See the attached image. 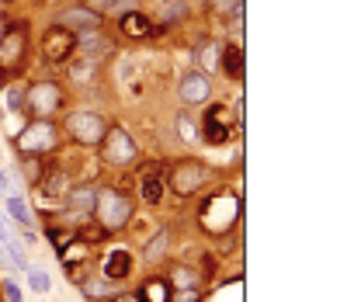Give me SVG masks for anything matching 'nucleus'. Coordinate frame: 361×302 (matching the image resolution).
Returning a JSON list of instances; mask_svg holds the SVG:
<instances>
[{"label":"nucleus","mask_w":361,"mask_h":302,"mask_svg":"<svg viewBox=\"0 0 361 302\" xmlns=\"http://www.w3.org/2000/svg\"><path fill=\"white\" fill-rule=\"evenodd\" d=\"M198 59H201V66H208V70H212V66H215V49H212V45H208V49H201V56H198Z\"/></svg>","instance_id":"7c9ffc66"},{"label":"nucleus","mask_w":361,"mask_h":302,"mask_svg":"<svg viewBox=\"0 0 361 302\" xmlns=\"http://www.w3.org/2000/svg\"><path fill=\"white\" fill-rule=\"evenodd\" d=\"M178 91H180V101L201 104V101H208V94H212V80H208V73H187V77H180Z\"/></svg>","instance_id":"9b49d317"},{"label":"nucleus","mask_w":361,"mask_h":302,"mask_svg":"<svg viewBox=\"0 0 361 302\" xmlns=\"http://www.w3.org/2000/svg\"><path fill=\"white\" fill-rule=\"evenodd\" d=\"M87 261H90V250L84 243H63V264H66L70 275H80Z\"/></svg>","instance_id":"f3484780"},{"label":"nucleus","mask_w":361,"mask_h":302,"mask_svg":"<svg viewBox=\"0 0 361 302\" xmlns=\"http://www.w3.org/2000/svg\"><path fill=\"white\" fill-rule=\"evenodd\" d=\"M215 3V10H222V14H240V0H212Z\"/></svg>","instance_id":"bb28decb"},{"label":"nucleus","mask_w":361,"mask_h":302,"mask_svg":"<svg viewBox=\"0 0 361 302\" xmlns=\"http://www.w3.org/2000/svg\"><path fill=\"white\" fill-rule=\"evenodd\" d=\"M28 160H24V178H28V185L35 188L38 181H42V174H45V167H42V157H31V153H24Z\"/></svg>","instance_id":"5701e85b"},{"label":"nucleus","mask_w":361,"mask_h":302,"mask_svg":"<svg viewBox=\"0 0 361 302\" xmlns=\"http://www.w3.org/2000/svg\"><path fill=\"white\" fill-rule=\"evenodd\" d=\"M178 132H184V139H187V143H198V132H194V125H191V118H187L184 111L178 115Z\"/></svg>","instance_id":"393cba45"},{"label":"nucleus","mask_w":361,"mask_h":302,"mask_svg":"<svg viewBox=\"0 0 361 302\" xmlns=\"http://www.w3.org/2000/svg\"><path fill=\"white\" fill-rule=\"evenodd\" d=\"M35 192H38V201L63 199V195H70V178H66L59 167H45V174H42V181L35 185Z\"/></svg>","instance_id":"f8f14e48"},{"label":"nucleus","mask_w":361,"mask_h":302,"mask_svg":"<svg viewBox=\"0 0 361 302\" xmlns=\"http://www.w3.org/2000/svg\"><path fill=\"white\" fill-rule=\"evenodd\" d=\"M24 49H28V31L24 24H7V31L0 35V73H10L21 66L24 59Z\"/></svg>","instance_id":"f03ea898"},{"label":"nucleus","mask_w":361,"mask_h":302,"mask_svg":"<svg viewBox=\"0 0 361 302\" xmlns=\"http://www.w3.org/2000/svg\"><path fill=\"white\" fill-rule=\"evenodd\" d=\"M118 28H122V35H129V38H146L150 28H153V21H150L146 14H139V10H129V14L118 17Z\"/></svg>","instance_id":"2eb2a0df"},{"label":"nucleus","mask_w":361,"mask_h":302,"mask_svg":"<svg viewBox=\"0 0 361 302\" xmlns=\"http://www.w3.org/2000/svg\"><path fill=\"white\" fill-rule=\"evenodd\" d=\"M73 52H77V35L70 28L56 24V28H49L42 35V56L49 63H66V59H73Z\"/></svg>","instance_id":"423d86ee"},{"label":"nucleus","mask_w":361,"mask_h":302,"mask_svg":"<svg viewBox=\"0 0 361 302\" xmlns=\"http://www.w3.org/2000/svg\"><path fill=\"white\" fill-rule=\"evenodd\" d=\"M28 282H31L35 292H49V289H52V282H49V275H45L42 268H28Z\"/></svg>","instance_id":"b1692460"},{"label":"nucleus","mask_w":361,"mask_h":302,"mask_svg":"<svg viewBox=\"0 0 361 302\" xmlns=\"http://www.w3.org/2000/svg\"><path fill=\"white\" fill-rule=\"evenodd\" d=\"M94 14H129L136 7V0H87Z\"/></svg>","instance_id":"412c9836"},{"label":"nucleus","mask_w":361,"mask_h":302,"mask_svg":"<svg viewBox=\"0 0 361 302\" xmlns=\"http://www.w3.org/2000/svg\"><path fill=\"white\" fill-rule=\"evenodd\" d=\"M7 212H10V219H14L17 226L31 229V208H28L24 201L17 199V195H7Z\"/></svg>","instance_id":"4be33fe9"},{"label":"nucleus","mask_w":361,"mask_h":302,"mask_svg":"<svg viewBox=\"0 0 361 302\" xmlns=\"http://www.w3.org/2000/svg\"><path fill=\"white\" fill-rule=\"evenodd\" d=\"M0 243H3V250H7V261L14 264V268H21V271H28V261H24V247H21V240L10 233V226L7 222H0Z\"/></svg>","instance_id":"dca6fc26"},{"label":"nucleus","mask_w":361,"mask_h":302,"mask_svg":"<svg viewBox=\"0 0 361 302\" xmlns=\"http://www.w3.org/2000/svg\"><path fill=\"white\" fill-rule=\"evenodd\" d=\"M184 10H187V7H184L180 0H174V3H167V21H174V17H184Z\"/></svg>","instance_id":"c756f323"},{"label":"nucleus","mask_w":361,"mask_h":302,"mask_svg":"<svg viewBox=\"0 0 361 302\" xmlns=\"http://www.w3.org/2000/svg\"><path fill=\"white\" fill-rule=\"evenodd\" d=\"M59 132H56V125L49 122V118H38L35 125H28L24 132H21V139H17V146H21V153H31V157H42V153H49V150H56V139Z\"/></svg>","instance_id":"39448f33"},{"label":"nucleus","mask_w":361,"mask_h":302,"mask_svg":"<svg viewBox=\"0 0 361 302\" xmlns=\"http://www.w3.org/2000/svg\"><path fill=\"white\" fill-rule=\"evenodd\" d=\"M129 215H132V205L118 192H104L94 201V219L101 222V229H118V226L129 222Z\"/></svg>","instance_id":"f257e3e1"},{"label":"nucleus","mask_w":361,"mask_h":302,"mask_svg":"<svg viewBox=\"0 0 361 302\" xmlns=\"http://www.w3.org/2000/svg\"><path fill=\"white\" fill-rule=\"evenodd\" d=\"M59 28L70 31H97L101 28V14H94L90 7H70L59 14Z\"/></svg>","instance_id":"ddd939ff"},{"label":"nucleus","mask_w":361,"mask_h":302,"mask_svg":"<svg viewBox=\"0 0 361 302\" xmlns=\"http://www.w3.org/2000/svg\"><path fill=\"white\" fill-rule=\"evenodd\" d=\"M229 125H226V108L222 104H212L208 108V115H205V143H212V146H222V143H229Z\"/></svg>","instance_id":"9d476101"},{"label":"nucleus","mask_w":361,"mask_h":302,"mask_svg":"<svg viewBox=\"0 0 361 302\" xmlns=\"http://www.w3.org/2000/svg\"><path fill=\"white\" fill-rule=\"evenodd\" d=\"M66 129H70V136L77 143H101L104 132H108V125H104V118L97 111H73L66 118Z\"/></svg>","instance_id":"0eeeda50"},{"label":"nucleus","mask_w":361,"mask_h":302,"mask_svg":"<svg viewBox=\"0 0 361 302\" xmlns=\"http://www.w3.org/2000/svg\"><path fill=\"white\" fill-rule=\"evenodd\" d=\"M139 195L150 201V205H157V201L164 199V181H160L157 171H153V174H143V181H139Z\"/></svg>","instance_id":"6ab92c4d"},{"label":"nucleus","mask_w":361,"mask_h":302,"mask_svg":"<svg viewBox=\"0 0 361 302\" xmlns=\"http://www.w3.org/2000/svg\"><path fill=\"white\" fill-rule=\"evenodd\" d=\"M205 181H208V167L198 164V160H184V164H178V167L171 171V188L178 192L180 199L198 195V192L205 188Z\"/></svg>","instance_id":"20e7f679"},{"label":"nucleus","mask_w":361,"mask_h":302,"mask_svg":"<svg viewBox=\"0 0 361 302\" xmlns=\"http://www.w3.org/2000/svg\"><path fill=\"white\" fill-rule=\"evenodd\" d=\"M0 302H3V299H0Z\"/></svg>","instance_id":"473e14b6"},{"label":"nucleus","mask_w":361,"mask_h":302,"mask_svg":"<svg viewBox=\"0 0 361 302\" xmlns=\"http://www.w3.org/2000/svg\"><path fill=\"white\" fill-rule=\"evenodd\" d=\"M3 299H7V302H21V289H17L10 278L3 282Z\"/></svg>","instance_id":"cd10ccee"},{"label":"nucleus","mask_w":361,"mask_h":302,"mask_svg":"<svg viewBox=\"0 0 361 302\" xmlns=\"http://www.w3.org/2000/svg\"><path fill=\"white\" fill-rule=\"evenodd\" d=\"M222 70H226L229 80H240V77H243V49H240V45H229V49L222 52Z\"/></svg>","instance_id":"a211bd4d"},{"label":"nucleus","mask_w":361,"mask_h":302,"mask_svg":"<svg viewBox=\"0 0 361 302\" xmlns=\"http://www.w3.org/2000/svg\"><path fill=\"white\" fill-rule=\"evenodd\" d=\"M236 215H240V201L233 199V195H215V199H208V205L201 208V222H205V229H212V233L229 229V226L236 222Z\"/></svg>","instance_id":"7ed1b4c3"},{"label":"nucleus","mask_w":361,"mask_h":302,"mask_svg":"<svg viewBox=\"0 0 361 302\" xmlns=\"http://www.w3.org/2000/svg\"><path fill=\"white\" fill-rule=\"evenodd\" d=\"M24 101H28V111H31V115L49 118L52 111L63 108V91H59L56 84H35V87L24 94Z\"/></svg>","instance_id":"1a4fd4ad"},{"label":"nucleus","mask_w":361,"mask_h":302,"mask_svg":"<svg viewBox=\"0 0 361 302\" xmlns=\"http://www.w3.org/2000/svg\"><path fill=\"white\" fill-rule=\"evenodd\" d=\"M111 302H139V299H132V296H122V299H111Z\"/></svg>","instance_id":"2f4dec72"},{"label":"nucleus","mask_w":361,"mask_h":302,"mask_svg":"<svg viewBox=\"0 0 361 302\" xmlns=\"http://www.w3.org/2000/svg\"><path fill=\"white\" fill-rule=\"evenodd\" d=\"M101 150H104V160L118 164V167H125L136 157V143H132V136L125 129H108L104 139H101Z\"/></svg>","instance_id":"6e6552de"},{"label":"nucleus","mask_w":361,"mask_h":302,"mask_svg":"<svg viewBox=\"0 0 361 302\" xmlns=\"http://www.w3.org/2000/svg\"><path fill=\"white\" fill-rule=\"evenodd\" d=\"M21 101H24V91H21V87H10V91H7V108H10V111H17Z\"/></svg>","instance_id":"c85d7f7f"},{"label":"nucleus","mask_w":361,"mask_h":302,"mask_svg":"<svg viewBox=\"0 0 361 302\" xmlns=\"http://www.w3.org/2000/svg\"><path fill=\"white\" fill-rule=\"evenodd\" d=\"M129 271H132V257H129V250L115 247V250L104 257V282H122Z\"/></svg>","instance_id":"4468645a"},{"label":"nucleus","mask_w":361,"mask_h":302,"mask_svg":"<svg viewBox=\"0 0 361 302\" xmlns=\"http://www.w3.org/2000/svg\"><path fill=\"white\" fill-rule=\"evenodd\" d=\"M139 302H171V285H167L164 278L146 282V285H143V292H139Z\"/></svg>","instance_id":"aec40b11"},{"label":"nucleus","mask_w":361,"mask_h":302,"mask_svg":"<svg viewBox=\"0 0 361 302\" xmlns=\"http://www.w3.org/2000/svg\"><path fill=\"white\" fill-rule=\"evenodd\" d=\"M164 247H167V233L160 229V233H157V240L146 247V257H150V261H153V257H160V254H164Z\"/></svg>","instance_id":"a878e982"}]
</instances>
